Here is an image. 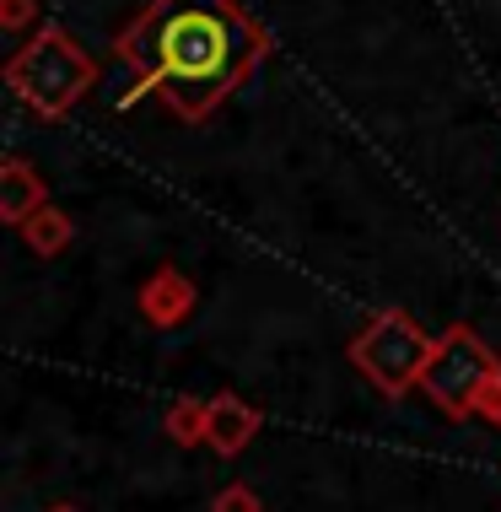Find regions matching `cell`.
Wrapping results in <instances>:
<instances>
[{
  "label": "cell",
  "mask_w": 501,
  "mask_h": 512,
  "mask_svg": "<svg viewBox=\"0 0 501 512\" xmlns=\"http://www.w3.org/2000/svg\"><path fill=\"white\" fill-rule=\"evenodd\" d=\"M227 54H232V33L211 11H184V17H173L162 27V65L173 76H194V81L221 76Z\"/></svg>",
  "instance_id": "cell-1"
},
{
  "label": "cell",
  "mask_w": 501,
  "mask_h": 512,
  "mask_svg": "<svg viewBox=\"0 0 501 512\" xmlns=\"http://www.w3.org/2000/svg\"><path fill=\"white\" fill-rule=\"evenodd\" d=\"M485 356L475 351L469 340H453V345H442V356L431 362V372H426V389L442 399L448 410H469L475 405V394L485 389Z\"/></svg>",
  "instance_id": "cell-2"
}]
</instances>
